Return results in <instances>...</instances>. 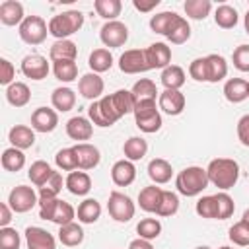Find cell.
<instances>
[{"instance_id":"1","label":"cell","mask_w":249,"mask_h":249,"mask_svg":"<svg viewBox=\"0 0 249 249\" xmlns=\"http://www.w3.org/2000/svg\"><path fill=\"white\" fill-rule=\"evenodd\" d=\"M134 95L132 91L128 89H117L115 93H109V95H103L99 99V107L105 115V119L109 121V124L113 126L121 117L128 115V113H134Z\"/></svg>"},{"instance_id":"2","label":"cell","mask_w":249,"mask_h":249,"mask_svg":"<svg viewBox=\"0 0 249 249\" xmlns=\"http://www.w3.org/2000/svg\"><path fill=\"white\" fill-rule=\"evenodd\" d=\"M206 173H208V181L214 187H218L220 191H228L239 179V165L231 158H216L208 163Z\"/></svg>"},{"instance_id":"3","label":"cell","mask_w":249,"mask_h":249,"mask_svg":"<svg viewBox=\"0 0 249 249\" xmlns=\"http://www.w3.org/2000/svg\"><path fill=\"white\" fill-rule=\"evenodd\" d=\"M208 173L204 167L198 165H189L183 171L177 173L175 177V187L177 193H181L183 196H196L200 195L206 187H208Z\"/></svg>"},{"instance_id":"4","label":"cell","mask_w":249,"mask_h":249,"mask_svg":"<svg viewBox=\"0 0 249 249\" xmlns=\"http://www.w3.org/2000/svg\"><path fill=\"white\" fill-rule=\"evenodd\" d=\"M82 25H84V14L78 10H68L49 19V33L56 41H60V39H68L70 35L78 33Z\"/></svg>"},{"instance_id":"5","label":"cell","mask_w":249,"mask_h":249,"mask_svg":"<svg viewBox=\"0 0 249 249\" xmlns=\"http://www.w3.org/2000/svg\"><path fill=\"white\" fill-rule=\"evenodd\" d=\"M39 216L43 220L54 222L56 226H66L74 222L76 210L70 202L60 198H39Z\"/></svg>"},{"instance_id":"6","label":"cell","mask_w":249,"mask_h":249,"mask_svg":"<svg viewBox=\"0 0 249 249\" xmlns=\"http://www.w3.org/2000/svg\"><path fill=\"white\" fill-rule=\"evenodd\" d=\"M132 115H134L136 126L146 134L158 132L161 128V115H160V109L156 107V101H138L134 105Z\"/></svg>"},{"instance_id":"7","label":"cell","mask_w":249,"mask_h":249,"mask_svg":"<svg viewBox=\"0 0 249 249\" xmlns=\"http://www.w3.org/2000/svg\"><path fill=\"white\" fill-rule=\"evenodd\" d=\"M18 33H19V39L27 45H41L47 39L49 25L45 23V19L41 16H27L21 21Z\"/></svg>"},{"instance_id":"8","label":"cell","mask_w":249,"mask_h":249,"mask_svg":"<svg viewBox=\"0 0 249 249\" xmlns=\"http://www.w3.org/2000/svg\"><path fill=\"white\" fill-rule=\"evenodd\" d=\"M107 210H109V216L115 222H123L124 224V222H130L134 218L136 206H134L130 196H126L124 193L113 191L109 195V200H107Z\"/></svg>"},{"instance_id":"9","label":"cell","mask_w":249,"mask_h":249,"mask_svg":"<svg viewBox=\"0 0 249 249\" xmlns=\"http://www.w3.org/2000/svg\"><path fill=\"white\" fill-rule=\"evenodd\" d=\"M8 204L10 208L16 212V214H23V212H29L35 204H39V196L37 193L27 187V185H18L10 191L8 195Z\"/></svg>"},{"instance_id":"10","label":"cell","mask_w":249,"mask_h":249,"mask_svg":"<svg viewBox=\"0 0 249 249\" xmlns=\"http://www.w3.org/2000/svg\"><path fill=\"white\" fill-rule=\"evenodd\" d=\"M99 39L105 47H123L126 41H128V27L123 23V21H107L103 23L101 31H99Z\"/></svg>"},{"instance_id":"11","label":"cell","mask_w":249,"mask_h":249,"mask_svg":"<svg viewBox=\"0 0 249 249\" xmlns=\"http://www.w3.org/2000/svg\"><path fill=\"white\" fill-rule=\"evenodd\" d=\"M119 68L124 74H140V72L150 70L144 49H128V51H124L121 54V58H119Z\"/></svg>"},{"instance_id":"12","label":"cell","mask_w":249,"mask_h":249,"mask_svg":"<svg viewBox=\"0 0 249 249\" xmlns=\"http://www.w3.org/2000/svg\"><path fill=\"white\" fill-rule=\"evenodd\" d=\"M103 89H105V82H103V78H101L99 74H95V72L84 74V76L80 78V82H78V91L82 93V97H86V99H89V101L101 99Z\"/></svg>"},{"instance_id":"13","label":"cell","mask_w":249,"mask_h":249,"mask_svg":"<svg viewBox=\"0 0 249 249\" xmlns=\"http://www.w3.org/2000/svg\"><path fill=\"white\" fill-rule=\"evenodd\" d=\"M56 124H58V115L51 107H37L31 113V128L37 132H43V134L53 132Z\"/></svg>"},{"instance_id":"14","label":"cell","mask_w":249,"mask_h":249,"mask_svg":"<svg viewBox=\"0 0 249 249\" xmlns=\"http://www.w3.org/2000/svg\"><path fill=\"white\" fill-rule=\"evenodd\" d=\"M185 103H187V99L179 89H163L158 97V107L171 117L181 115L185 109Z\"/></svg>"},{"instance_id":"15","label":"cell","mask_w":249,"mask_h":249,"mask_svg":"<svg viewBox=\"0 0 249 249\" xmlns=\"http://www.w3.org/2000/svg\"><path fill=\"white\" fill-rule=\"evenodd\" d=\"M21 72H23V76H27L35 82L45 80L49 74V62L41 54H27L21 60Z\"/></svg>"},{"instance_id":"16","label":"cell","mask_w":249,"mask_h":249,"mask_svg":"<svg viewBox=\"0 0 249 249\" xmlns=\"http://www.w3.org/2000/svg\"><path fill=\"white\" fill-rule=\"evenodd\" d=\"M66 134L72 140H76L78 144L80 142H86L93 134V123L89 119H86V117L76 115V117H72V119L66 121Z\"/></svg>"},{"instance_id":"17","label":"cell","mask_w":249,"mask_h":249,"mask_svg":"<svg viewBox=\"0 0 249 249\" xmlns=\"http://www.w3.org/2000/svg\"><path fill=\"white\" fill-rule=\"evenodd\" d=\"M25 243L27 249H56V241L53 233L39 226H29L25 230Z\"/></svg>"},{"instance_id":"18","label":"cell","mask_w":249,"mask_h":249,"mask_svg":"<svg viewBox=\"0 0 249 249\" xmlns=\"http://www.w3.org/2000/svg\"><path fill=\"white\" fill-rule=\"evenodd\" d=\"M144 53H146V60H148L150 70H154V68L163 70L171 62V49L165 43H152L150 47L144 49Z\"/></svg>"},{"instance_id":"19","label":"cell","mask_w":249,"mask_h":249,"mask_svg":"<svg viewBox=\"0 0 249 249\" xmlns=\"http://www.w3.org/2000/svg\"><path fill=\"white\" fill-rule=\"evenodd\" d=\"M74 152H76V158H78V169L88 171V169H93V167L99 165L101 154H99V150L93 144L80 142V144L74 146Z\"/></svg>"},{"instance_id":"20","label":"cell","mask_w":249,"mask_h":249,"mask_svg":"<svg viewBox=\"0 0 249 249\" xmlns=\"http://www.w3.org/2000/svg\"><path fill=\"white\" fill-rule=\"evenodd\" d=\"M111 179L117 187H128L136 179V167L130 160H119L111 167Z\"/></svg>"},{"instance_id":"21","label":"cell","mask_w":249,"mask_h":249,"mask_svg":"<svg viewBox=\"0 0 249 249\" xmlns=\"http://www.w3.org/2000/svg\"><path fill=\"white\" fill-rule=\"evenodd\" d=\"M8 140L18 150H27L35 144V130L27 124H16L8 132Z\"/></svg>"},{"instance_id":"22","label":"cell","mask_w":249,"mask_h":249,"mask_svg":"<svg viewBox=\"0 0 249 249\" xmlns=\"http://www.w3.org/2000/svg\"><path fill=\"white\" fill-rule=\"evenodd\" d=\"M224 97L230 103H241L249 97V82L243 78H230L224 84Z\"/></svg>"},{"instance_id":"23","label":"cell","mask_w":249,"mask_h":249,"mask_svg":"<svg viewBox=\"0 0 249 249\" xmlns=\"http://www.w3.org/2000/svg\"><path fill=\"white\" fill-rule=\"evenodd\" d=\"M27 16H23V6L18 0H4L0 4V21L4 25H21V21Z\"/></svg>"},{"instance_id":"24","label":"cell","mask_w":249,"mask_h":249,"mask_svg":"<svg viewBox=\"0 0 249 249\" xmlns=\"http://www.w3.org/2000/svg\"><path fill=\"white\" fill-rule=\"evenodd\" d=\"M64 185H66V189L72 193V195H76V196H86L89 191H91V179H89V175L86 173V171H70L68 173V177H66V181H64Z\"/></svg>"},{"instance_id":"25","label":"cell","mask_w":249,"mask_h":249,"mask_svg":"<svg viewBox=\"0 0 249 249\" xmlns=\"http://www.w3.org/2000/svg\"><path fill=\"white\" fill-rule=\"evenodd\" d=\"M51 103H53L54 111L66 113V111L74 109V105H76V93H74L72 88H66V86L54 88L53 93H51Z\"/></svg>"},{"instance_id":"26","label":"cell","mask_w":249,"mask_h":249,"mask_svg":"<svg viewBox=\"0 0 249 249\" xmlns=\"http://www.w3.org/2000/svg\"><path fill=\"white\" fill-rule=\"evenodd\" d=\"M161 196H163V189L156 187V185H150V187H144L138 193V204L144 212H158Z\"/></svg>"},{"instance_id":"27","label":"cell","mask_w":249,"mask_h":249,"mask_svg":"<svg viewBox=\"0 0 249 249\" xmlns=\"http://www.w3.org/2000/svg\"><path fill=\"white\" fill-rule=\"evenodd\" d=\"M49 56L53 62H58V60H76L78 56V47L74 41L70 39H60V41H54L51 45V51H49Z\"/></svg>"},{"instance_id":"28","label":"cell","mask_w":249,"mask_h":249,"mask_svg":"<svg viewBox=\"0 0 249 249\" xmlns=\"http://www.w3.org/2000/svg\"><path fill=\"white\" fill-rule=\"evenodd\" d=\"M173 175V169H171V163L163 158H154L150 160L148 163V177L156 183V185H163L171 179Z\"/></svg>"},{"instance_id":"29","label":"cell","mask_w":249,"mask_h":249,"mask_svg":"<svg viewBox=\"0 0 249 249\" xmlns=\"http://www.w3.org/2000/svg\"><path fill=\"white\" fill-rule=\"evenodd\" d=\"M185 78H187L185 70L181 66H177V64H169L167 68L161 70V76H160L161 86L165 89H181L183 84H185Z\"/></svg>"},{"instance_id":"30","label":"cell","mask_w":249,"mask_h":249,"mask_svg":"<svg viewBox=\"0 0 249 249\" xmlns=\"http://www.w3.org/2000/svg\"><path fill=\"white\" fill-rule=\"evenodd\" d=\"M76 216L82 224H95L101 216V204L95 198H84L76 210Z\"/></svg>"},{"instance_id":"31","label":"cell","mask_w":249,"mask_h":249,"mask_svg":"<svg viewBox=\"0 0 249 249\" xmlns=\"http://www.w3.org/2000/svg\"><path fill=\"white\" fill-rule=\"evenodd\" d=\"M206 66H208V82L216 84L222 82L228 76V62L222 54H208L206 56Z\"/></svg>"},{"instance_id":"32","label":"cell","mask_w":249,"mask_h":249,"mask_svg":"<svg viewBox=\"0 0 249 249\" xmlns=\"http://www.w3.org/2000/svg\"><path fill=\"white\" fill-rule=\"evenodd\" d=\"M6 99L10 105L14 107H25L31 99V91L27 88V84L23 82H14L12 86L6 88Z\"/></svg>"},{"instance_id":"33","label":"cell","mask_w":249,"mask_h":249,"mask_svg":"<svg viewBox=\"0 0 249 249\" xmlns=\"http://www.w3.org/2000/svg\"><path fill=\"white\" fill-rule=\"evenodd\" d=\"M58 241L62 245H66V247L80 245L84 241V230H82V226L76 224V222H70L66 226H60V230H58Z\"/></svg>"},{"instance_id":"34","label":"cell","mask_w":249,"mask_h":249,"mask_svg":"<svg viewBox=\"0 0 249 249\" xmlns=\"http://www.w3.org/2000/svg\"><path fill=\"white\" fill-rule=\"evenodd\" d=\"M132 95H134V101H156V97H160L158 93V88L156 84L150 80V78H140L134 86H132Z\"/></svg>"},{"instance_id":"35","label":"cell","mask_w":249,"mask_h":249,"mask_svg":"<svg viewBox=\"0 0 249 249\" xmlns=\"http://www.w3.org/2000/svg\"><path fill=\"white\" fill-rule=\"evenodd\" d=\"M148 152V142L142 138V136H130L124 144H123V154H124V160H130V161H138L146 156Z\"/></svg>"},{"instance_id":"36","label":"cell","mask_w":249,"mask_h":249,"mask_svg":"<svg viewBox=\"0 0 249 249\" xmlns=\"http://www.w3.org/2000/svg\"><path fill=\"white\" fill-rule=\"evenodd\" d=\"M237 19H239L237 10H235L233 6H230V4H220V6L214 10V21H216V25L222 27V29H231V27H235V25H237Z\"/></svg>"},{"instance_id":"37","label":"cell","mask_w":249,"mask_h":249,"mask_svg":"<svg viewBox=\"0 0 249 249\" xmlns=\"http://www.w3.org/2000/svg\"><path fill=\"white\" fill-rule=\"evenodd\" d=\"M54 171H53V167L47 163V161H43V160H37V161H33L31 165H29V171H27V177H29V181L35 185V187H43L49 179H51V175H53Z\"/></svg>"},{"instance_id":"38","label":"cell","mask_w":249,"mask_h":249,"mask_svg":"<svg viewBox=\"0 0 249 249\" xmlns=\"http://www.w3.org/2000/svg\"><path fill=\"white\" fill-rule=\"evenodd\" d=\"M88 64H89L91 72H95V74L107 72L113 66V54L109 49H95V51H91Z\"/></svg>"},{"instance_id":"39","label":"cell","mask_w":249,"mask_h":249,"mask_svg":"<svg viewBox=\"0 0 249 249\" xmlns=\"http://www.w3.org/2000/svg\"><path fill=\"white\" fill-rule=\"evenodd\" d=\"M177 16L179 14H175V12H160V14H156V16L150 18V29L154 33H160V35H165L167 37V33L173 27Z\"/></svg>"},{"instance_id":"40","label":"cell","mask_w":249,"mask_h":249,"mask_svg":"<svg viewBox=\"0 0 249 249\" xmlns=\"http://www.w3.org/2000/svg\"><path fill=\"white\" fill-rule=\"evenodd\" d=\"M93 8H95L97 16H101L103 19L117 21V18L121 16L123 4H121V0H95L93 2Z\"/></svg>"},{"instance_id":"41","label":"cell","mask_w":249,"mask_h":249,"mask_svg":"<svg viewBox=\"0 0 249 249\" xmlns=\"http://www.w3.org/2000/svg\"><path fill=\"white\" fill-rule=\"evenodd\" d=\"M53 72L58 82L70 84L78 78V64L74 60H58V62H53Z\"/></svg>"},{"instance_id":"42","label":"cell","mask_w":249,"mask_h":249,"mask_svg":"<svg viewBox=\"0 0 249 249\" xmlns=\"http://www.w3.org/2000/svg\"><path fill=\"white\" fill-rule=\"evenodd\" d=\"M25 165V154L23 150H18V148H6L2 152V167L6 171H19L21 167Z\"/></svg>"},{"instance_id":"43","label":"cell","mask_w":249,"mask_h":249,"mask_svg":"<svg viewBox=\"0 0 249 249\" xmlns=\"http://www.w3.org/2000/svg\"><path fill=\"white\" fill-rule=\"evenodd\" d=\"M189 37H191V25H189V21H187L183 16H177L173 27H171L169 33H167L169 43H173V45H181V43H187Z\"/></svg>"},{"instance_id":"44","label":"cell","mask_w":249,"mask_h":249,"mask_svg":"<svg viewBox=\"0 0 249 249\" xmlns=\"http://www.w3.org/2000/svg\"><path fill=\"white\" fill-rule=\"evenodd\" d=\"M183 10L191 19H204L212 10V2L210 0H187L183 4Z\"/></svg>"},{"instance_id":"45","label":"cell","mask_w":249,"mask_h":249,"mask_svg":"<svg viewBox=\"0 0 249 249\" xmlns=\"http://www.w3.org/2000/svg\"><path fill=\"white\" fill-rule=\"evenodd\" d=\"M136 233H138V237L152 241V239H156L161 233V224H160L158 218H144V220L138 222Z\"/></svg>"},{"instance_id":"46","label":"cell","mask_w":249,"mask_h":249,"mask_svg":"<svg viewBox=\"0 0 249 249\" xmlns=\"http://www.w3.org/2000/svg\"><path fill=\"white\" fill-rule=\"evenodd\" d=\"M54 163L58 169L62 171H76L78 169V158H76V152H74V146L72 148H62L56 152L54 156Z\"/></svg>"},{"instance_id":"47","label":"cell","mask_w":249,"mask_h":249,"mask_svg":"<svg viewBox=\"0 0 249 249\" xmlns=\"http://www.w3.org/2000/svg\"><path fill=\"white\" fill-rule=\"evenodd\" d=\"M196 214L200 218H208V220H218V206H216V198L214 195H208V196H200L196 200V206H195Z\"/></svg>"},{"instance_id":"48","label":"cell","mask_w":249,"mask_h":249,"mask_svg":"<svg viewBox=\"0 0 249 249\" xmlns=\"http://www.w3.org/2000/svg\"><path fill=\"white\" fill-rule=\"evenodd\" d=\"M230 241L239 245V247H249V224L239 220L235 222L231 228H230V233H228Z\"/></svg>"},{"instance_id":"49","label":"cell","mask_w":249,"mask_h":249,"mask_svg":"<svg viewBox=\"0 0 249 249\" xmlns=\"http://www.w3.org/2000/svg\"><path fill=\"white\" fill-rule=\"evenodd\" d=\"M62 191V175L54 171L51 179L39 189V198H58V193Z\"/></svg>"},{"instance_id":"50","label":"cell","mask_w":249,"mask_h":249,"mask_svg":"<svg viewBox=\"0 0 249 249\" xmlns=\"http://www.w3.org/2000/svg\"><path fill=\"white\" fill-rule=\"evenodd\" d=\"M179 210V196L177 193H171V191H163V196H161V202H160V208H158V216H173L175 212Z\"/></svg>"},{"instance_id":"51","label":"cell","mask_w":249,"mask_h":249,"mask_svg":"<svg viewBox=\"0 0 249 249\" xmlns=\"http://www.w3.org/2000/svg\"><path fill=\"white\" fill-rule=\"evenodd\" d=\"M214 198H216V206H218V220H226V218H230V216L233 214V210H235V202H233V198H231L226 191L216 193Z\"/></svg>"},{"instance_id":"52","label":"cell","mask_w":249,"mask_h":249,"mask_svg":"<svg viewBox=\"0 0 249 249\" xmlns=\"http://www.w3.org/2000/svg\"><path fill=\"white\" fill-rule=\"evenodd\" d=\"M21 237L14 228H0V249H19Z\"/></svg>"},{"instance_id":"53","label":"cell","mask_w":249,"mask_h":249,"mask_svg":"<svg viewBox=\"0 0 249 249\" xmlns=\"http://www.w3.org/2000/svg\"><path fill=\"white\" fill-rule=\"evenodd\" d=\"M189 76L196 82H208V66H206V56L195 58L189 64Z\"/></svg>"},{"instance_id":"54","label":"cell","mask_w":249,"mask_h":249,"mask_svg":"<svg viewBox=\"0 0 249 249\" xmlns=\"http://www.w3.org/2000/svg\"><path fill=\"white\" fill-rule=\"evenodd\" d=\"M233 66L239 72H249V45H239L235 47L233 54H231Z\"/></svg>"},{"instance_id":"55","label":"cell","mask_w":249,"mask_h":249,"mask_svg":"<svg viewBox=\"0 0 249 249\" xmlns=\"http://www.w3.org/2000/svg\"><path fill=\"white\" fill-rule=\"evenodd\" d=\"M88 117H89V121H91L95 126H101V128L111 126V124H109V121L105 119V115H103L101 107H99V99H97V101H91V105L88 107Z\"/></svg>"},{"instance_id":"56","label":"cell","mask_w":249,"mask_h":249,"mask_svg":"<svg viewBox=\"0 0 249 249\" xmlns=\"http://www.w3.org/2000/svg\"><path fill=\"white\" fill-rule=\"evenodd\" d=\"M16 78V68L8 58H0V84L2 86H12Z\"/></svg>"},{"instance_id":"57","label":"cell","mask_w":249,"mask_h":249,"mask_svg":"<svg viewBox=\"0 0 249 249\" xmlns=\"http://www.w3.org/2000/svg\"><path fill=\"white\" fill-rule=\"evenodd\" d=\"M237 138L243 146L249 148V115H243L237 121Z\"/></svg>"},{"instance_id":"58","label":"cell","mask_w":249,"mask_h":249,"mask_svg":"<svg viewBox=\"0 0 249 249\" xmlns=\"http://www.w3.org/2000/svg\"><path fill=\"white\" fill-rule=\"evenodd\" d=\"M12 208L8 202H2L0 204V228H8V224L12 222Z\"/></svg>"},{"instance_id":"59","label":"cell","mask_w":249,"mask_h":249,"mask_svg":"<svg viewBox=\"0 0 249 249\" xmlns=\"http://www.w3.org/2000/svg\"><path fill=\"white\" fill-rule=\"evenodd\" d=\"M158 4H160V0H148V2H144V0H132V6L138 12H152Z\"/></svg>"},{"instance_id":"60","label":"cell","mask_w":249,"mask_h":249,"mask_svg":"<svg viewBox=\"0 0 249 249\" xmlns=\"http://www.w3.org/2000/svg\"><path fill=\"white\" fill-rule=\"evenodd\" d=\"M128 249H154L152 243L148 239H142V237H136L128 243Z\"/></svg>"},{"instance_id":"61","label":"cell","mask_w":249,"mask_h":249,"mask_svg":"<svg viewBox=\"0 0 249 249\" xmlns=\"http://www.w3.org/2000/svg\"><path fill=\"white\" fill-rule=\"evenodd\" d=\"M243 23H245V31H247V35H249V10H247V14H245V18H243Z\"/></svg>"},{"instance_id":"62","label":"cell","mask_w":249,"mask_h":249,"mask_svg":"<svg viewBox=\"0 0 249 249\" xmlns=\"http://www.w3.org/2000/svg\"><path fill=\"white\" fill-rule=\"evenodd\" d=\"M241 220H243V222H247V224H249V208H247V210H245V212H243V218H241Z\"/></svg>"},{"instance_id":"63","label":"cell","mask_w":249,"mask_h":249,"mask_svg":"<svg viewBox=\"0 0 249 249\" xmlns=\"http://www.w3.org/2000/svg\"><path fill=\"white\" fill-rule=\"evenodd\" d=\"M196 249H212V247H208V245H200V247H196Z\"/></svg>"},{"instance_id":"64","label":"cell","mask_w":249,"mask_h":249,"mask_svg":"<svg viewBox=\"0 0 249 249\" xmlns=\"http://www.w3.org/2000/svg\"><path fill=\"white\" fill-rule=\"evenodd\" d=\"M218 249H233V247H228V245H224V247H218Z\"/></svg>"}]
</instances>
